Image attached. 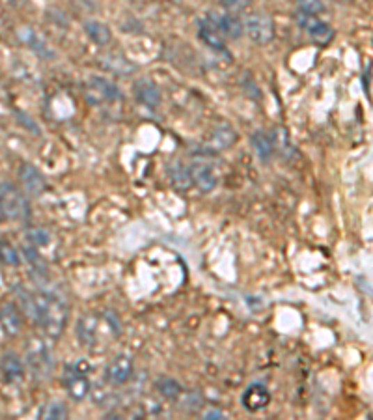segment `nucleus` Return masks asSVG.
Listing matches in <instances>:
<instances>
[{
	"mask_svg": "<svg viewBox=\"0 0 373 420\" xmlns=\"http://www.w3.org/2000/svg\"><path fill=\"white\" fill-rule=\"evenodd\" d=\"M0 262L6 263V265H19L21 263V254L6 240H0Z\"/></svg>",
	"mask_w": 373,
	"mask_h": 420,
	"instance_id": "393cba45",
	"label": "nucleus"
},
{
	"mask_svg": "<svg viewBox=\"0 0 373 420\" xmlns=\"http://www.w3.org/2000/svg\"><path fill=\"white\" fill-rule=\"evenodd\" d=\"M86 98L92 105H97L101 101H116L122 95L111 81H106L103 77H92L86 82Z\"/></svg>",
	"mask_w": 373,
	"mask_h": 420,
	"instance_id": "423d86ee",
	"label": "nucleus"
},
{
	"mask_svg": "<svg viewBox=\"0 0 373 420\" xmlns=\"http://www.w3.org/2000/svg\"><path fill=\"white\" fill-rule=\"evenodd\" d=\"M68 414H70L68 407L60 402H49L45 407L40 411V417L45 420H62L68 419Z\"/></svg>",
	"mask_w": 373,
	"mask_h": 420,
	"instance_id": "5701e85b",
	"label": "nucleus"
},
{
	"mask_svg": "<svg viewBox=\"0 0 373 420\" xmlns=\"http://www.w3.org/2000/svg\"><path fill=\"white\" fill-rule=\"evenodd\" d=\"M2 221H6V219H4V213H2V208H0V222Z\"/></svg>",
	"mask_w": 373,
	"mask_h": 420,
	"instance_id": "c756f323",
	"label": "nucleus"
},
{
	"mask_svg": "<svg viewBox=\"0 0 373 420\" xmlns=\"http://www.w3.org/2000/svg\"><path fill=\"white\" fill-rule=\"evenodd\" d=\"M168 178H170V183H172L175 189H180V191H185V189H189V187L193 185V183H191V174H189V169L180 163H174L172 166H170Z\"/></svg>",
	"mask_w": 373,
	"mask_h": 420,
	"instance_id": "412c9836",
	"label": "nucleus"
},
{
	"mask_svg": "<svg viewBox=\"0 0 373 420\" xmlns=\"http://www.w3.org/2000/svg\"><path fill=\"white\" fill-rule=\"evenodd\" d=\"M64 383L68 394L77 402L84 400L90 392V381H88L86 373L81 370V364L79 366H65Z\"/></svg>",
	"mask_w": 373,
	"mask_h": 420,
	"instance_id": "0eeeda50",
	"label": "nucleus"
},
{
	"mask_svg": "<svg viewBox=\"0 0 373 420\" xmlns=\"http://www.w3.org/2000/svg\"><path fill=\"white\" fill-rule=\"evenodd\" d=\"M235 140H237V134L230 125H219L213 133V146H216L219 150H226L235 144Z\"/></svg>",
	"mask_w": 373,
	"mask_h": 420,
	"instance_id": "4be33fe9",
	"label": "nucleus"
},
{
	"mask_svg": "<svg viewBox=\"0 0 373 420\" xmlns=\"http://www.w3.org/2000/svg\"><path fill=\"white\" fill-rule=\"evenodd\" d=\"M189 174H191V183L196 185L200 191L209 193L216 187V174L213 172L209 164L205 163H194L189 166Z\"/></svg>",
	"mask_w": 373,
	"mask_h": 420,
	"instance_id": "f8f14e48",
	"label": "nucleus"
},
{
	"mask_svg": "<svg viewBox=\"0 0 373 420\" xmlns=\"http://www.w3.org/2000/svg\"><path fill=\"white\" fill-rule=\"evenodd\" d=\"M19 178H21V183L26 189V193L34 194V196H40L43 191H45V178L41 174L40 170L35 169L34 164L24 163L21 169H19Z\"/></svg>",
	"mask_w": 373,
	"mask_h": 420,
	"instance_id": "ddd939ff",
	"label": "nucleus"
},
{
	"mask_svg": "<svg viewBox=\"0 0 373 420\" xmlns=\"http://www.w3.org/2000/svg\"><path fill=\"white\" fill-rule=\"evenodd\" d=\"M269 402H271V394H269L267 387L262 385V383H254L243 394V405L252 413H256L260 409H265Z\"/></svg>",
	"mask_w": 373,
	"mask_h": 420,
	"instance_id": "2eb2a0df",
	"label": "nucleus"
},
{
	"mask_svg": "<svg viewBox=\"0 0 373 420\" xmlns=\"http://www.w3.org/2000/svg\"><path fill=\"white\" fill-rule=\"evenodd\" d=\"M297 8L299 12L319 15L325 12V0H297Z\"/></svg>",
	"mask_w": 373,
	"mask_h": 420,
	"instance_id": "bb28decb",
	"label": "nucleus"
},
{
	"mask_svg": "<svg viewBox=\"0 0 373 420\" xmlns=\"http://www.w3.org/2000/svg\"><path fill=\"white\" fill-rule=\"evenodd\" d=\"M0 208L6 221H24L29 219L30 208L24 194L13 185H0Z\"/></svg>",
	"mask_w": 373,
	"mask_h": 420,
	"instance_id": "7ed1b4c3",
	"label": "nucleus"
},
{
	"mask_svg": "<svg viewBox=\"0 0 373 420\" xmlns=\"http://www.w3.org/2000/svg\"><path fill=\"white\" fill-rule=\"evenodd\" d=\"M100 320L97 316H84L79 320V325H77V334H79V340L81 344L84 345H93L97 344V339H100Z\"/></svg>",
	"mask_w": 373,
	"mask_h": 420,
	"instance_id": "f3484780",
	"label": "nucleus"
},
{
	"mask_svg": "<svg viewBox=\"0 0 373 420\" xmlns=\"http://www.w3.org/2000/svg\"><path fill=\"white\" fill-rule=\"evenodd\" d=\"M243 32L251 38L254 43L265 45L273 40L274 36V24L273 19L269 17L265 12H252L246 15L245 23H243Z\"/></svg>",
	"mask_w": 373,
	"mask_h": 420,
	"instance_id": "20e7f679",
	"label": "nucleus"
},
{
	"mask_svg": "<svg viewBox=\"0 0 373 420\" xmlns=\"http://www.w3.org/2000/svg\"><path fill=\"white\" fill-rule=\"evenodd\" d=\"M26 240L32 243V247H47L49 243H51V233H49V230H45V228H29L26 230Z\"/></svg>",
	"mask_w": 373,
	"mask_h": 420,
	"instance_id": "a878e982",
	"label": "nucleus"
},
{
	"mask_svg": "<svg viewBox=\"0 0 373 420\" xmlns=\"http://www.w3.org/2000/svg\"><path fill=\"white\" fill-rule=\"evenodd\" d=\"M252 0H222V6L228 13H241L251 6Z\"/></svg>",
	"mask_w": 373,
	"mask_h": 420,
	"instance_id": "cd10ccee",
	"label": "nucleus"
},
{
	"mask_svg": "<svg viewBox=\"0 0 373 420\" xmlns=\"http://www.w3.org/2000/svg\"><path fill=\"white\" fill-rule=\"evenodd\" d=\"M209 19L213 21L219 32H221L224 38H230V40H239L241 36H243V23H241V19L235 15V13H215L211 12L207 13Z\"/></svg>",
	"mask_w": 373,
	"mask_h": 420,
	"instance_id": "1a4fd4ad",
	"label": "nucleus"
},
{
	"mask_svg": "<svg viewBox=\"0 0 373 420\" xmlns=\"http://www.w3.org/2000/svg\"><path fill=\"white\" fill-rule=\"evenodd\" d=\"M84 32H86V36L90 38V40L95 43V45H109L112 40V34H111V29L106 26L105 23H101V21H95V19H92V21H86L84 23Z\"/></svg>",
	"mask_w": 373,
	"mask_h": 420,
	"instance_id": "aec40b11",
	"label": "nucleus"
},
{
	"mask_svg": "<svg viewBox=\"0 0 373 420\" xmlns=\"http://www.w3.org/2000/svg\"><path fill=\"white\" fill-rule=\"evenodd\" d=\"M0 329L8 336H15L23 329V314L13 303H4L0 306Z\"/></svg>",
	"mask_w": 373,
	"mask_h": 420,
	"instance_id": "9d476101",
	"label": "nucleus"
},
{
	"mask_svg": "<svg viewBox=\"0 0 373 420\" xmlns=\"http://www.w3.org/2000/svg\"><path fill=\"white\" fill-rule=\"evenodd\" d=\"M134 95L142 105L150 107V109H157L163 103V95L161 90L155 82H152L150 79H138L134 82Z\"/></svg>",
	"mask_w": 373,
	"mask_h": 420,
	"instance_id": "9b49d317",
	"label": "nucleus"
},
{
	"mask_svg": "<svg viewBox=\"0 0 373 420\" xmlns=\"http://www.w3.org/2000/svg\"><path fill=\"white\" fill-rule=\"evenodd\" d=\"M155 387H157V391L161 392L164 398H168V400H175V398L183 392L180 383L175 380H172V378H161V380L155 383Z\"/></svg>",
	"mask_w": 373,
	"mask_h": 420,
	"instance_id": "b1692460",
	"label": "nucleus"
},
{
	"mask_svg": "<svg viewBox=\"0 0 373 420\" xmlns=\"http://www.w3.org/2000/svg\"><path fill=\"white\" fill-rule=\"evenodd\" d=\"M200 40L204 41L205 45L213 49V51H219V53H224L226 51V38L219 32L213 21L209 19V15H205L202 21H200Z\"/></svg>",
	"mask_w": 373,
	"mask_h": 420,
	"instance_id": "4468645a",
	"label": "nucleus"
},
{
	"mask_svg": "<svg viewBox=\"0 0 373 420\" xmlns=\"http://www.w3.org/2000/svg\"><path fill=\"white\" fill-rule=\"evenodd\" d=\"M19 38H21V41H24L38 56H41V59H53L54 56L53 49L47 45V41L43 40L35 30L21 29L19 30Z\"/></svg>",
	"mask_w": 373,
	"mask_h": 420,
	"instance_id": "dca6fc26",
	"label": "nucleus"
},
{
	"mask_svg": "<svg viewBox=\"0 0 373 420\" xmlns=\"http://www.w3.org/2000/svg\"><path fill=\"white\" fill-rule=\"evenodd\" d=\"M224 414H222V411H219V409H211V411H207L205 413V419H222Z\"/></svg>",
	"mask_w": 373,
	"mask_h": 420,
	"instance_id": "c85d7f7f",
	"label": "nucleus"
},
{
	"mask_svg": "<svg viewBox=\"0 0 373 420\" xmlns=\"http://www.w3.org/2000/svg\"><path fill=\"white\" fill-rule=\"evenodd\" d=\"M297 24L301 26V30H304L306 34L317 43H326V41L333 40L334 30L333 26L325 21H321V17L312 15V13H297Z\"/></svg>",
	"mask_w": 373,
	"mask_h": 420,
	"instance_id": "39448f33",
	"label": "nucleus"
},
{
	"mask_svg": "<svg viewBox=\"0 0 373 420\" xmlns=\"http://www.w3.org/2000/svg\"><path fill=\"white\" fill-rule=\"evenodd\" d=\"M19 309L35 325L45 329L51 336H60L68 321V304L60 295L49 290L29 292L21 290L17 293Z\"/></svg>",
	"mask_w": 373,
	"mask_h": 420,
	"instance_id": "f257e3e1",
	"label": "nucleus"
},
{
	"mask_svg": "<svg viewBox=\"0 0 373 420\" xmlns=\"http://www.w3.org/2000/svg\"><path fill=\"white\" fill-rule=\"evenodd\" d=\"M26 364L35 380L43 381L51 378L54 370V357L49 344L41 339L30 340L29 348H26Z\"/></svg>",
	"mask_w": 373,
	"mask_h": 420,
	"instance_id": "f03ea898",
	"label": "nucleus"
},
{
	"mask_svg": "<svg viewBox=\"0 0 373 420\" xmlns=\"http://www.w3.org/2000/svg\"><path fill=\"white\" fill-rule=\"evenodd\" d=\"M0 368H2V373H4L6 381H10V383L21 381L24 378L23 361H21L19 355H15V353H6V355L2 357Z\"/></svg>",
	"mask_w": 373,
	"mask_h": 420,
	"instance_id": "a211bd4d",
	"label": "nucleus"
},
{
	"mask_svg": "<svg viewBox=\"0 0 373 420\" xmlns=\"http://www.w3.org/2000/svg\"><path fill=\"white\" fill-rule=\"evenodd\" d=\"M133 372L134 366L131 357L118 355L106 366V380L111 381L112 385H125L133 378Z\"/></svg>",
	"mask_w": 373,
	"mask_h": 420,
	"instance_id": "6e6552de",
	"label": "nucleus"
},
{
	"mask_svg": "<svg viewBox=\"0 0 373 420\" xmlns=\"http://www.w3.org/2000/svg\"><path fill=\"white\" fill-rule=\"evenodd\" d=\"M251 142H252V146H254V150H256V155L260 161L267 163V161L273 159V155H274L273 140H271V137H269L265 131H254L251 137Z\"/></svg>",
	"mask_w": 373,
	"mask_h": 420,
	"instance_id": "6ab92c4d",
	"label": "nucleus"
}]
</instances>
